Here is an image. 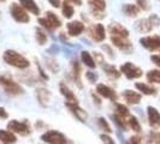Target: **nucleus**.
<instances>
[{
  "instance_id": "2eb2a0df",
  "label": "nucleus",
  "mask_w": 160,
  "mask_h": 144,
  "mask_svg": "<svg viewBox=\"0 0 160 144\" xmlns=\"http://www.w3.org/2000/svg\"><path fill=\"white\" fill-rule=\"evenodd\" d=\"M21 5L23 6L25 10H28L29 12H32V15H40V8L36 5V2L34 0H19Z\"/></svg>"
},
{
  "instance_id": "c9c22d12",
  "label": "nucleus",
  "mask_w": 160,
  "mask_h": 144,
  "mask_svg": "<svg viewBox=\"0 0 160 144\" xmlns=\"http://www.w3.org/2000/svg\"><path fill=\"white\" fill-rule=\"evenodd\" d=\"M136 2H137V5L142 8V10H144V11L149 10V4H148V0H136Z\"/></svg>"
},
{
  "instance_id": "39448f33",
  "label": "nucleus",
  "mask_w": 160,
  "mask_h": 144,
  "mask_svg": "<svg viewBox=\"0 0 160 144\" xmlns=\"http://www.w3.org/2000/svg\"><path fill=\"white\" fill-rule=\"evenodd\" d=\"M10 12L13 17V19L18 23H28L30 21V18H29L25 8L23 6H19L17 4H12L11 8H10Z\"/></svg>"
},
{
  "instance_id": "c03bdc74",
  "label": "nucleus",
  "mask_w": 160,
  "mask_h": 144,
  "mask_svg": "<svg viewBox=\"0 0 160 144\" xmlns=\"http://www.w3.org/2000/svg\"><path fill=\"white\" fill-rule=\"evenodd\" d=\"M92 96H93V98H94V101H95L96 103H98V104L101 103V102H100V100H99V98H98V97H96V96L94 95V94H92Z\"/></svg>"
},
{
  "instance_id": "f257e3e1",
  "label": "nucleus",
  "mask_w": 160,
  "mask_h": 144,
  "mask_svg": "<svg viewBox=\"0 0 160 144\" xmlns=\"http://www.w3.org/2000/svg\"><path fill=\"white\" fill-rule=\"evenodd\" d=\"M4 60L5 63L11 66H15V67H18V69H27L29 67V61L24 58L23 55L18 54L15 50H11L8 49L4 53Z\"/></svg>"
},
{
  "instance_id": "9d476101",
  "label": "nucleus",
  "mask_w": 160,
  "mask_h": 144,
  "mask_svg": "<svg viewBox=\"0 0 160 144\" xmlns=\"http://www.w3.org/2000/svg\"><path fill=\"white\" fill-rule=\"evenodd\" d=\"M65 104H66V107L76 115V118L80 120V121L84 122V121L87 120V117H88V115H87V113L84 112L80 106H78V102H65Z\"/></svg>"
},
{
  "instance_id": "b1692460",
  "label": "nucleus",
  "mask_w": 160,
  "mask_h": 144,
  "mask_svg": "<svg viewBox=\"0 0 160 144\" xmlns=\"http://www.w3.org/2000/svg\"><path fill=\"white\" fill-rule=\"evenodd\" d=\"M135 87H136V89H138L142 94H144V95H154L155 91H157L153 87H149V85H147V84H144V83H136Z\"/></svg>"
},
{
  "instance_id": "dca6fc26",
  "label": "nucleus",
  "mask_w": 160,
  "mask_h": 144,
  "mask_svg": "<svg viewBox=\"0 0 160 144\" xmlns=\"http://www.w3.org/2000/svg\"><path fill=\"white\" fill-rule=\"evenodd\" d=\"M92 36L98 42H101L105 40V28L102 24H96L92 29Z\"/></svg>"
},
{
  "instance_id": "ddd939ff",
  "label": "nucleus",
  "mask_w": 160,
  "mask_h": 144,
  "mask_svg": "<svg viewBox=\"0 0 160 144\" xmlns=\"http://www.w3.org/2000/svg\"><path fill=\"white\" fill-rule=\"evenodd\" d=\"M110 32L114 35V36H122V37H128L129 36V30L127 28H124L123 25L118 23H113L108 26Z\"/></svg>"
},
{
  "instance_id": "bb28decb",
  "label": "nucleus",
  "mask_w": 160,
  "mask_h": 144,
  "mask_svg": "<svg viewBox=\"0 0 160 144\" xmlns=\"http://www.w3.org/2000/svg\"><path fill=\"white\" fill-rule=\"evenodd\" d=\"M147 80L151 83H159L160 84V71L152 70L147 73Z\"/></svg>"
},
{
  "instance_id": "79ce46f5",
  "label": "nucleus",
  "mask_w": 160,
  "mask_h": 144,
  "mask_svg": "<svg viewBox=\"0 0 160 144\" xmlns=\"http://www.w3.org/2000/svg\"><path fill=\"white\" fill-rule=\"evenodd\" d=\"M130 139H131V141H130L131 143H140V142H141V141H140V137H131Z\"/></svg>"
},
{
  "instance_id": "a18cd8bd",
  "label": "nucleus",
  "mask_w": 160,
  "mask_h": 144,
  "mask_svg": "<svg viewBox=\"0 0 160 144\" xmlns=\"http://www.w3.org/2000/svg\"><path fill=\"white\" fill-rule=\"evenodd\" d=\"M157 137L159 138V141H158V142H160V135H157Z\"/></svg>"
},
{
  "instance_id": "0eeeda50",
  "label": "nucleus",
  "mask_w": 160,
  "mask_h": 144,
  "mask_svg": "<svg viewBox=\"0 0 160 144\" xmlns=\"http://www.w3.org/2000/svg\"><path fill=\"white\" fill-rule=\"evenodd\" d=\"M120 72H123L127 78L129 79H135V78H140L142 76V70L140 67H137L132 63H125L120 66Z\"/></svg>"
},
{
  "instance_id": "6e6552de",
  "label": "nucleus",
  "mask_w": 160,
  "mask_h": 144,
  "mask_svg": "<svg viewBox=\"0 0 160 144\" xmlns=\"http://www.w3.org/2000/svg\"><path fill=\"white\" fill-rule=\"evenodd\" d=\"M111 41H112V43L116 46V47L119 48L120 50H123L124 53L130 54V53L132 52V45L127 40V37H122V36H114V35H112Z\"/></svg>"
},
{
  "instance_id": "6ab92c4d",
  "label": "nucleus",
  "mask_w": 160,
  "mask_h": 144,
  "mask_svg": "<svg viewBox=\"0 0 160 144\" xmlns=\"http://www.w3.org/2000/svg\"><path fill=\"white\" fill-rule=\"evenodd\" d=\"M88 4L92 7L93 13L95 12H102L106 7V2L105 0H88Z\"/></svg>"
},
{
  "instance_id": "f704fd0d",
  "label": "nucleus",
  "mask_w": 160,
  "mask_h": 144,
  "mask_svg": "<svg viewBox=\"0 0 160 144\" xmlns=\"http://www.w3.org/2000/svg\"><path fill=\"white\" fill-rule=\"evenodd\" d=\"M39 23L43 26V28H46L47 30H53L54 28L52 26V24L49 23V21H48L47 18H39Z\"/></svg>"
},
{
  "instance_id": "a19ab883",
  "label": "nucleus",
  "mask_w": 160,
  "mask_h": 144,
  "mask_svg": "<svg viewBox=\"0 0 160 144\" xmlns=\"http://www.w3.org/2000/svg\"><path fill=\"white\" fill-rule=\"evenodd\" d=\"M8 115V113H6V111L2 108V107H0V118L1 119H6Z\"/></svg>"
},
{
  "instance_id": "4c0bfd02",
  "label": "nucleus",
  "mask_w": 160,
  "mask_h": 144,
  "mask_svg": "<svg viewBox=\"0 0 160 144\" xmlns=\"http://www.w3.org/2000/svg\"><path fill=\"white\" fill-rule=\"evenodd\" d=\"M100 138H101V141H102L104 143H108V144L114 143V141H113L112 138H111V137H108V136H106V135H101Z\"/></svg>"
},
{
  "instance_id": "c85d7f7f",
  "label": "nucleus",
  "mask_w": 160,
  "mask_h": 144,
  "mask_svg": "<svg viewBox=\"0 0 160 144\" xmlns=\"http://www.w3.org/2000/svg\"><path fill=\"white\" fill-rule=\"evenodd\" d=\"M63 15L66 18H71L72 15H73V7L70 5V1H64L63 4Z\"/></svg>"
},
{
  "instance_id": "2f4dec72",
  "label": "nucleus",
  "mask_w": 160,
  "mask_h": 144,
  "mask_svg": "<svg viewBox=\"0 0 160 144\" xmlns=\"http://www.w3.org/2000/svg\"><path fill=\"white\" fill-rule=\"evenodd\" d=\"M116 114H118L123 118H127L129 117V109L124 106V104H117V112Z\"/></svg>"
},
{
  "instance_id": "f03ea898",
  "label": "nucleus",
  "mask_w": 160,
  "mask_h": 144,
  "mask_svg": "<svg viewBox=\"0 0 160 144\" xmlns=\"http://www.w3.org/2000/svg\"><path fill=\"white\" fill-rule=\"evenodd\" d=\"M159 24H160V18L157 15H153L149 18L140 19L138 22H136L135 28L141 32H149L155 25H159Z\"/></svg>"
},
{
  "instance_id": "f8f14e48",
  "label": "nucleus",
  "mask_w": 160,
  "mask_h": 144,
  "mask_svg": "<svg viewBox=\"0 0 160 144\" xmlns=\"http://www.w3.org/2000/svg\"><path fill=\"white\" fill-rule=\"evenodd\" d=\"M96 91H98L99 95H101L102 97H105V98H110V100H112V101H116V100H117V94H116L110 87H107V85H105V84H98Z\"/></svg>"
},
{
  "instance_id": "9b49d317",
  "label": "nucleus",
  "mask_w": 160,
  "mask_h": 144,
  "mask_svg": "<svg viewBox=\"0 0 160 144\" xmlns=\"http://www.w3.org/2000/svg\"><path fill=\"white\" fill-rule=\"evenodd\" d=\"M66 28H68V32L70 36H78L84 30V24L80 21H73V22L68 23Z\"/></svg>"
},
{
  "instance_id": "20e7f679",
  "label": "nucleus",
  "mask_w": 160,
  "mask_h": 144,
  "mask_svg": "<svg viewBox=\"0 0 160 144\" xmlns=\"http://www.w3.org/2000/svg\"><path fill=\"white\" fill-rule=\"evenodd\" d=\"M8 128L11 132H16L18 135H29L30 133V126L28 121H17L11 120L8 124Z\"/></svg>"
},
{
  "instance_id": "f3484780",
  "label": "nucleus",
  "mask_w": 160,
  "mask_h": 144,
  "mask_svg": "<svg viewBox=\"0 0 160 144\" xmlns=\"http://www.w3.org/2000/svg\"><path fill=\"white\" fill-rule=\"evenodd\" d=\"M147 113H148V120H149V124L152 126H155L160 122V113L154 108V107H148L147 108Z\"/></svg>"
},
{
  "instance_id": "1a4fd4ad",
  "label": "nucleus",
  "mask_w": 160,
  "mask_h": 144,
  "mask_svg": "<svg viewBox=\"0 0 160 144\" xmlns=\"http://www.w3.org/2000/svg\"><path fill=\"white\" fill-rule=\"evenodd\" d=\"M140 43L149 50H159L160 52V37H157V36L142 37L140 40Z\"/></svg>"
},
{
  "instance_id": "5701e85b",
  "label": "nucleus",
  "mask_w": 160,
  "mask_h": 144,
  "mask_svg": "<svg viewBox=\"0 0 160 144\" xmlns=\"http://www.w3.org/2000/svg\"><path fill=\"white\" fill-rule=\"evenodd\" d=\"M123 12L129 17H135L138 15L140 12V8L137 7L136 5H132V4H127L123 6Z\"/></svg>"
},
{
  "instance_id": "ea45409f",
  "label": "nucleus",
  "mask_w": 160,
  "mask_h": 144,
  "mask_svg": "<svg viewBox=\"0 0 160 144\" xmlns=\"http://www.w3.org/2000/svg\"><path fill=\"white\" fill-rule=\"evenodd\" d=\"M48 1L53 7H59L60 6V0H48Z\"/></svg>"
},
{
  "instance_id": "58836bf2",
  "label": "nucleus",
  "mask_w": 160,
  "mask_h": 144,
  "mask_svg": "<svg viewBox=\"0 0 160 144\" xmlns=\"http://www.w3.org/2000/svg\"><path fill=\"white\" fill-rule=\"evenodd\" d=\"M151 60H152L157 66H159L160 67V55H152L151 56Z\"/></svg>"
},
{
  "instance_id": "412c9836",
  "label": "nucleus",
  "mask_w": 160,
  "mask_h": 144,
  "mask_svg": "<svg viewBox=\"0 0 160 144\" xmlns=\"http://www.w3.org/2000/svg\"><path fill=\"white\" fill-rule=\"evenodd\" d=\"M17 141L16 136L8 131L5 130H0V142L2 143H15Z\"/></svg>"
},
{
  "instance_id": "cd10ccee",
  "label": "nucleus",
  "mask_w": 160,
  "mask_h": 144,
  "mask_svg": "<svg viewBox=\"0 0 160 144\" xmlns=\"http://www.w3.org/2000/svg\"><path fill=\"white\" fill-rule=\"evenodd\" d=\"M72 66H73V74H75V80H76V83L78 84V87L82 88V83H81V67H80V64L77 63V61H73L72 63Z\"/></svg>"
},
{
  "instance_id": "72a5a7b5",
  "label": "nucleus",
  "mask_w": 160,
  "mask_h": 144,
  "mask_svg": "<svg viewBox=\"0 0 160 144\" xmlns=\"http://www.w3.org/2000/svg\"><path fill=\"white\" fill-rule=\"evenodd\" d=\"M46 64H47L48 69L53 72V73H57V72H58V70H59V66H58V64H57L54 60H52V59H47V60H46Z\"/></svg>"
},
{
  "instance_id": "a211bd4d",
  "label": "nucleus",
  "mask_w": 160,
  "mask_h": 144,
  "mask_svg": "<svg viewBox=\"0 0 160 144\" xmlns=\"http://www.w3.org/2000/svg\"><path fill=\"white\" fill-rule=\"evenodd\" d=\"M102 69H104L105 73L110 77V78H113V79H118L120 77V72L113 66V65L110 64H102Z\"/></svg>"
},
{
  "instance_id": "393cba45",
  "label": "nucleus",
  "mask_w": 160,
  "mask_h": 144,
  "mask_svg": "<svg viewBox=\"0 0 160 144\" xmlns=\"http://www.w3.org/2000/svg\"><path fill=\"white\" fill-rule=\"evenodd\" d=\"M81 59H82V61L87 65L88 67H90V69H94V67H95V61H94V59L92 58V55L89 54V52H82Z\"/></svg>"
},
{
  "instance_id": "aec40b11",
  "label": "nucleus",
  "mask_w": 160,
  "mask_h": 144,
  "mask_svg": "<svg viewBox=\"0 0 160 144\" xmlns=\"http://www.w3.org/2000/svg\"><path fill=\"white\" fill-rule=\"evenodd\" d=\"M36 96H38V100L40 101V103L43 104V106H46L49 101V98H51V94L46 89H38L36 90Z\"/></svg>"
},
{
  "instance_id": "4be33fe9",
  "label": "nucleus",
  "mask_w": 160,
  "mask_h": 144,
  "mask_svg": "<svg viewBox=\"0 0 160 144\" xmlns=\"http://www.w3.org/2000/svg\"><path fill=\"white\" fill-rule=\"evenodd\" d=\"M60 93L65 96L66 102H77V98H76V96L73 95V93L66 85H64L63 83L60 84Z\"/></svg>"
},
{
  "instance_id": "37998d69",
  "label": "nucleus",
  "mask_w": 160,
  "mask_h": 144,
  "mask_svg": "<svg viewBox=\"0 0 160 144\" xmlns=\"http://www.w3.org/2000/svg\"><path fill=\"white\" fill-rule=\"evenodd\" d=\"M68 1L73 2L75 5H78V6H81V5H82V0H68Z\"/></svg>"
},
{
  "instance_id": "49530a36",
  "label": "nucleus",
  "mask_w": 160,
  "mask_h": 144,
  "mask_svg": "<svg viewBox=\"0 0 160 144\" xmlns=\"http://www.w3.org/2000/svg\"><path fill=\"white\" fill-rule=\"evenodd\" d=\"M0 1H5V0H0Z\"/></svg>"
},
{
  "instance_id": "423d86ee",
  "label": "nucleus",
  "mask_w": 160,
  "mask_h": 144,
  "mask_svg": "<svg viewBox=\"0 0 160 144\" xmlns=\"http://www.w3.org/2000/svg\"><path fill=\"white\" fill-rule=\"evenodd\" d=\"M42 142H46V143L51 144H64L68 143V139L65 138V136L60 132H57V131H47L46 133H43L41 136Z\"/></svg>"
},
{
  "instance_id": "4468645a",
  "label": "nucleus",
  "mask_w": 160,
  "mask_h": 144,
  "mask_svg": "<svg viewBox=\"0 0 160 144\" xmlns=\"http://www.w3.org/2000/svg\"><path fill=\"white\" fill-rule=\"evenodd\" d=\"M123 96L129 104H137L141 101V95L137 94L136 91H132V90H125L123 93Z\"/></svg>"
},
{
  "instance_id": "e433bc0d",
  "label": "nucleus",
  "mask_w": 160,
  "mask_h": 144,
  "mask_svg": "<svg viewBox=\"0 0 160 144\" xmlns=\"http://www.w3.org/2000/svg\"><path fill=\"white\" fill-rule=\"evenodd\" d=\"M86 77H87L89 79V82H92V83H94V82L98 79V74L93 73V72H87V73H86Z\"/></svg>"
},
{
  "instance_id": "7ed1b4c3",
  "label": "nucleus",
  "mask_w": 160,
  "mask_h": 144,
  "mask_svg": "<svg viewBox=\"0 0 160 144\" xmlns=\"http://www.w3.org/2000/svg\"><path fill=\"white\" fill-rule=\"evenodd\" d=\"M0 84L2 85L5 91L10 95H21V94H23V89L21 88L16 82H13L11 78H8L6 76L0 74Z\"/></svg>"
},
{
  "instance_id": "c756f323",
  "label": "nucleus",
  "mask_w": 160,
  "mask_h": 144,
  "mask_svg": "<svg viewBox=\"0 0 160 144\" xmlns=\"http://www.w3.org/2000/svg\"><path fill=\"white\" fill-rule=\"evenodd\" d=\"M128 124H129V126L132 128L134 131H136V132H140V131H141V125H140L138 120H137L135 117H129Z\"/></svg>"
},
{
  "instance_id": "7c9ffc66",
  "label": "nucleus",
  "mask_w": 160,
  "mask_h": 144,
  "mask_svg": "<svg viewBox=\"0 0 160 144\" xmlns=\"http://www.w3.org/2000/svg\"><path fill=\"white\" fill-rule=\"evenodd\" d=\"M36 40H38V42L40 43L41 46L45 45L47 42V35H46V32L43 31V30H41V29H36Z\"/></svg>"
},
{
  "instance_id": "a878e982",
  "label": "nucleus",
  "mask_w": 160,
  "mask_h": 144,
  "mask_svg": "<svg viewBox=\"0 0 160 144\" xmlns=\"http://www.w3.org/2000/svg\"><path fill=\"white\" fill-rule=\"evenodd\" d=\"M46 18L49 21V23L52 24V26H53L54 29H56V28H60L62 22H60V19H59L53 12H47V13H46Z\"/></svg>"
},
{
  "instance_id": "473e14b6",
  "label": "nucleus",
  "mask_w": 160,
  "mask_h": 144,
  "mask_svg": "<svg viewBox=\"0 0 160 144\" xmlns=\"http://www.w3.org/2000/svg\"><path fill=\"white\" fill-rule=\"evenodd\" d=\"M99 125H100V127L102 128L105 132H107V133H111V132H112L111 126L108 125V122H107L104 118H99Z\"/></svg>"
}]
</instances>
